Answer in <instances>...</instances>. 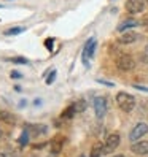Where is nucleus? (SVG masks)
<instances>
[{"mask_svg":"<svg viewBox=\"0 0 148 157\" xmlns=\"http://www.w3.org/2000/svg\"><path fill=\"white\" fill-rule=\"evenodd\" d=\"M126 10L131 14L142 13L145 10V0H127L126 2Z\"/></svg>","mask_w":148,"mask_h":157,"instance_id":"6","label":"nucleus"},{"mask_svg":"<svg viewBox=\"0 0 148 157\" xmlns=\"http://www.w3.org/2000/svg\"><path fill=\"white\" fill-rule=\"evenodd\" d=\"M8 62H13V63H21V65H27V63H29V60H27L26 57H11V59H8Z\"/></svg>","mask_w":148,"mask_h":157,"instance_id":"19","label":"nucleus"},{"mask_svg":"<svg viewBox=\"0 0 148 157\" xmlns=\"http://www.w3.org/2000/svg\"><path fill=\"white\" fill-rule=\"evenodd\" d=\"M146 2H148V0H146Z\"/></svg>","mask_w":148,"mask_h":157,"instance_id":"30","label":"nucleus"},{"mask_svg":"<svg viewBox=\"0 0 148 157\" xmlns=\"http://www.w3.org/2000/svg\"><path fill=\"white\" fill-rule=\"evenodd\" d=\"M99 82L100 84H105V86H110V87L113 86V82H108V81H104V79H99Z\"/></svg>","mask_w":148,"mask_h":157,"instance_id":"25","label":"nucleus"},{"mask_svg":"<svg viewBox=\"0 0 148 157\" xmlns=\"http://www.w3.org/2000/svg\"><path fill=\"white\" fill-rule=\"evenodd\" d=\"M54 79H56V70H53L51 75L46 78V84H51V82H54Z\"/></svg>","mask_w":148,"mask_h":157,"instance_id":"20","label":"nucleus"},{"mask_svg":"<svg viewBox=\"0 0 148 157\" xmlns=\"http://www.w3.org/2000/svg\"><path fill=\"white\" fill-rule=\"evenodd\" d=\"M75 113H77L75 106H73V105H70V106H67V108L62 111V119H72L73 116H75Z\"/></svg>","mask_w":148,"mask_h":157,"instance_id":"15","label":"nucleus"},{"mask_svg":"<svg viewBox=\"0 0 148 157\" xmlns=\"http://www.w3.org/2000/svg\"><path fill=\"white\" fill-rule=\"evenodd\" d=\"M0 138H2V130H0Z\"/></svg>","mask_w":148,"mask_h":157,"instance_id":"28","label":"nucleus"},{"mask_svg":"<svg viewBox=\"0 0 148 157\" xmlns=\"http://www.w3.org/2000/svg\"><path fill=\"white\" fill-rule=\"evenodd\" d=\"M131 151L137 155H146L148 154V141H135L131 146Z\"/></svg>","mask_w":148,"mask_h":157,"instance_id":"9","label":"nucleus"},{"mask_svg":"<svg viewBox=\"0 0 148 157\" xmlns=\"http://www.w3.org/2000/svg\"><path fill=\"white\" fill-rule=\"evenodd\" d=\"M116 105L124 113H131L135 108V97L127 92H118L116 94Z\"/></svg>","mask_w":148,"mask_h":157,"instance_id":"1","label":"nucleus"},{"mask_svg":"<svg viewBox=\"0 0 148 157\" xmlns=\"http://www.w3.org/2000/svg\"><path fill=\"white\" fill-rule=\"evenodd\" d=\"M27 132L32 133V135H45L46 133V125H43V124H40V125L27 124Z\"/></svg>","mask_w":148,"mask_h":157,"instance_id":"12","label":"nucleus"},{"mask_svg":"<svg viewBox=\"0 0 148 157\" xmlns=\"http://www.w3.org/2000/svg\"><path fill=\"white\" fill-rule=\"evenodd\" d=\"M146 133H148V124H145V122H138V124L134 125V128L131 130V133H129V141L135 143V141L140 140V138H143Z\"/></svg>","mask_w":148,"mask_h":157,"instance_id":"3","label":"nucleus"},{"mask_svg":"<svg viewBox=\"0 0 148 157\" xmlns=\"http://www.w3.org/2000/svg\"><path fill=\"white\" fill-rule=\"evenodd\" d=\"M137 38H138V35H137L135 32H124V33L118 38V41L121 43V44H131V43H134Z\"/></svg>","mask_w":148,"mask_h":157,"instance_id":"10","label":"nucleus"},{"mask_svg":"<svg viewBox=\"0 0 148 157\" xmlns=\"http://www.w3.org/2000/svg\"><path fill=\"white\" fill-rule=\"evenodd\" d=\"M102 154H105V149H104V144L102 143H96L94 146L91 147V152H89V157H100Z\"/></svg>","mask_w":148,"mask_h":157,"instance_id":"13","label":"nucleus"},{"mask_svg":"<svg viewBox=\"0 0 148 157\" xmlns=\"http://www.w3.org/2000/svg\"><path fill=\"white\" fill-rule=\"evenodd\" d=\"M0 157H14V152H8V151H0Z\"/></svg>","mask_w":148,"mask_h":157,"instance_id":"22","label":"nucleus"},{"mask_svg":"<svg viewBox=\"0 0 148 157\" xmlns=\"http://www.w3.org/2000/svg\"><path fill=\"white\" fill-rule=\"evenodd\" d=\"M80 157H85V155H80Z\"/></svg>","mask_w":148,"mask_h":157,"instance_id":"29","label":"nucleus"},{"mask_svg":"<svg viewBox=\"0 0 148 157\" xmlns=\"http://www.w3.org/2000/svg\"><path fill=\"white\" fill-rule=\"evenodd\" d=\"M27 141H29V132L24 130L21 133V136H19V140H18V143H19L21 146H24V144H27Z\"/></svg>","mask_w":148,"mask_h":157,"instance_id":"18","label":"nucleus"},{"mask_svg":"<svg viewBox=\"0 0 148 157\" xmlns=\"http://www.w3.org/2000/svg\"><path fill=\"white\" fill-rule=\"evenodd\" d=\"M119 141H121V136H119V133H110V135L105 138V144H104L105 154L113 152L116 147L119 146Z\"/></svg>","mask_w":148,"mask_h":157,"instance_id":"5","label":"nucleus"},{"mask_svg":"<svg viewBox=\"0 0 148 157\" xmlns=\"http://www.w3.org/2000/svg\"><path fill=\"white\" fill-rule=\"evenodd\" d=\"M134 87H135V89H138V90H143V92H148V87H145V86H138V84H135Z\"/></svg>","mask_w":148,"mask_h":157,"instance_id":"24","label":"nucleus"},{"mask_svg":"<svg viewBox=\"0 0 148 157\" xmlns=\"http://www.w3.org/2000/svg\"><path fill=\"white\" fill-rule=\"evenodd\" d=\"M113 157H124L123 154H118V155H113Z\"/></svg>","mask_w":148,"mask_h":157,"instance_id":"27","label":"nucleus"},{"mask_svg":"<svg viewBox=\"0 0 148 157\" xmlns=\"http://www.w3.org/2000/svg\"><path fill=\"white\" fill-rule=\"evenodd\" d=\"M22 75H21V73L19 71H11V78H14V79H19Z\"/></svg>","mask_w":148,"mask_h":157,"instance_id":"23","label":"nucleus"},{"mask_svg":"<svg viewBox=\"0 0 148 157\" xmlns=\"http://www.w3.org/2000/svg\"><path fill=\"white\" fill-rule=\"evenodd\" d=\"M135 67V62L132 59V56L129 54H123L116 59V68L121 70V71H131L132 68Z\"/></svg>","mask_w":148,"mask_h":157,"instance_id":"4","label":"nucleus"},{"mask_svg":"<svg viewBox=\"0 0 148 157\" xmlns=\"http://www.w3.org/2000/svg\"><path fill=\"white\" fill-rule=\"evenodd\" d=\"M0 121L8 124V125H14L16 124V116L13 113H8V111H3L0 109Z\"/></svg>","mask_w":148,"mask_h":157,"instance_id":"11","label":"nucleus"},{"mask_svg":"<svg viewBox=\"0 0 148 157\" xmlns=\"http://www.w3.org/2000/svg\"><path fill=\"white\" fill-rule=\"evenodd\" d=\"M94 111H96V116L99 119H102L107 113V100L105 97H96L94 98Z\"/></svg>","mask_w":148,"mask_h":157,"instance_id":"7","label":"nucleus"},{"mask_svg":"<svg viewBox=\"0 0 148 157\" xmlns=\"http://www.w3.org/2000/svg\"><path fill=\"white\" fill-rule=\"evenodd\" d=\"M22 32H24V29H22V27H11V29L5 30V35H6V36H11V35H18V33H22Z\"/></svg>","mask_w":148,"mask_h":157,"instance_id":"17","label":"nucleus"},{"mask_svg":"<svg viewBox=\"0 0 148 157\" xmlns=\"http://www.w3.org/2000/svg\"><path fill=\"white\" fill-rule=\"evenodd\" d=\"M143 59L148 60V44H146V48H145V52H143Z\"/></svg>","mask_w":148,"mask_h":157,"instance_id":"26","label":"nucleus"},{"mask_svg":"<svg viewBox=\"0 0 148 157\" xmlns=\"http://www.w3.org/2000/svg\"><path fill=\"white\" fill-rule=\"evenodd\" d=\"M138 24H140V22H138L137 19H126V21H123L121 24L118 25V30L119 32H124L126 29H131V27H135Z\"/></svg>","mask_w":148,"mask_h":157,"instance_id":"14","label":"nucleus"},{"mask_svg":"<svg viewBox=\"0 0 148 157\" xmlns=\"http://www.w3.org/2000/svg\"><path fill=\"white\" fill-rule=\"evenodd\" d=\"M73 106H75L77 113H83V111L86 109V101L83 100V98H80V100H77L75 103H73Z\"/></svg>","mask_w":148,"mask_h":157,"instance_id":"16","label":"nucleus"},{"mask_svg":"<svg viewBox=\"0 0 148 157\" xmlns=\"http://www.w3.org/2000/svg\"><path fill=\"white\" fill-rule=\"evenodd\" d=\"M96 38H89L83 48V54H81V59H83V65L85 67H89V59L94 56V51H96Z\"/></svg>","mask_w":148,"mask_h":157,"instance_id":"2","label":"nucleus"},{"mask_svg":"<svg viewBox=\"0 0 148 157\" xmlns=\"http://www.w3.org/2000/svg\"><path fill=\"white\" fill-rule=\"evenodd\" d=\"M64 141H66V138H64L62 135H56L51 140L50 143V147H51V152L53 154H59L62 151V146H64Z\"/></svg>","mask_w":148,"mask_h":157,"instance_id":"8","label":"nucleus"},{"mask_svg":"<svg viewBox=\"0 0 148 157\" xmlns=\"http://www.w3.org/2000/svg\"><path fill=\"white\" fill-rule=\"evenodd\" d=\"M53 44H54V40H53V38H48V40H45V46H46V48H48L50 51L53 49Z\"/></svg>","mask_w":148,"mask_h":157,"instance_id":"21","label":"nucleus"}]
</instances>
